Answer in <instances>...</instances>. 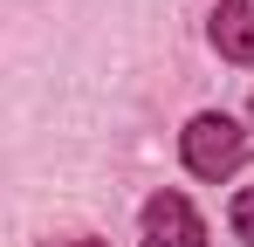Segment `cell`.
Here are the masks:
<instances>
[{"mask_svg":"<svg viewBox=\"0 0 254 247\" xmlns=\"http://www.w3.org/2000/svg\"><path fill=\"white\" fill-rule=\"evenodd\" d=\"M179 158L192 179H234L248 165V130L227 117V110H199V117L179 130Z\"/></svg>","mask_w":254,"mask_h":247,"instance_id":"cell-1","label":"cell"},{"mask_svg":"<svg viewBox=\"0 0 254 247\" xmlns=\"http://www.w3.org/2000/svg\"><path fill=\"white\" fill-rule=\"evenodd\" d=\"M137 247H206V220L192 213L186 192H151L137 220Z\"/></svg>","mask_w":254,"mask_h":247,"instance_id":"cell-2","label":"cell"},{"mask_svg":"<svg viewBox=\"0 0 254 247\" xmlns=\"http://www.w3.org/2000/svg\"><path fill=\"white\" fill-rule=\"evenodd\" d=\"M213 48L227 55V62H241V69H254V7H227L220 0V14H213Z\"/></svg>","mask_w":254,"mask_h":247,"instance_id":"cell-3","label":"cell"},{"mask_svg":"<svg viewBox=\"0 0 254 247\" xmlns=\"http://www.w3.org/2000/svg\"><path fill=\"white\" fill-rule=\"evenodd\" d=\"M227 220H234V234H241V241L254 247V185H241V192H234V206H227Z\"/></svg>","mask_w":254,"mask_h":247,"instance_id":"cell-4","label":"cell"},{"mask_svg":"<svg viewBox=\"0 0 254 247\" xmlns=\"http://www.w3.org/2000/svg\"><path fill=\"white\" fill-rule=\"evenodd\" d=\"M42 247H103V241H42Z\"/></svg>","mask_w":254,"mask_h":247,"instance_id":"cell-5","label":"cell"},{"mask_svg":"<svg viewBox=\"0 0 254 247\" xmlns=\"http://www.w3.org/2000/svg\"><path fill=\"white\" fill-rule=\"evenodd\" d=\"M227 7H248V0H227Z\"/></svg>","mask_w":254,"mask_h":247,"instance_id":"cell-6","label":"cell"}]
</instances>
